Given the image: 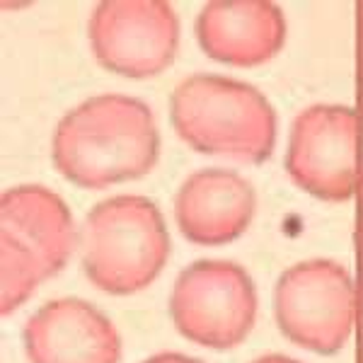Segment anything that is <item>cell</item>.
<instances>
[{"label": "cell", "mask_w": 363, "mask_h": 363, "mask_svg": "<svg viewBox=\"0 0 363 363\" xmlns=\"http://www.w3.org/2000/svg\"><path fill=\"white\" fill-rule=\"evenodd\" d=\"M194 34L208 58L252 68L284 49L289 25L284 10L269 0H213L199 10Z\"/></svg>", "instance_id": "11"}, {"label": "cell", "mask_w": 363, "mask_h": 363, "mask_svg": "<svg viewBox=\"0 0 363 363\" xmlns=\"http://www.w3.org/2000/svg\"><path fill=\"white\" fill-rule=\"evenodd\" d=\"M257 191L235 169L203 167L189 174L174 196V223L199 247H223L247 233Z\"/></svg>", "instance_id": "10"}, {"label": "cell", "mask_w": 363, "mask_h": 363, "mask_svg": "<svg viewBox=\"0 0 363 363\" xmlns=\"http://www.w3.org/2000/svg\"><path fill=\"white\" fill-rule=\"evenodd\" d=\"M252 363H303L298 359H291V356H284V354H267V356H259Z\"/></svg>", "instance_id": "13"}, {"label": "cell", "mask_w": 363, "mask_h": 363, "mask_svg": "<svg viewBox=\"0 0 363 363\" xmlns=\"http://www.w3.org/2000/svg\"><path fill=\"white\" fill-rule=\"evenodd\" d=\"M177 136L203 155L262 165L277 148L279 119L264 92L245 80L194 73L169 97Z\"/></svg>", "instance_id": "2"}, {"label": "cell", "mask_w": 363, "mask_h": 363, "mask_svg": "<svg viewBox=\"0 0 363 363\" xmlns=\"http://www.w3.org/2000/svg\"><path fill=\"white\" fill-rule=\"evenodd\" d=\"M90 46L99 66L121 78H155L179 49V17L165 0H102L90 15Z\"/></svg>", "instance_id": "8"}, {"label": "cell", "mask_w": 363, "mask_h": 363, "mask_svg": "<svg viewBox=\"0 0 363 363\" xmlns=\"http://www.w3.org/2000/svg\"><path fill=\"white\" fill-rule=\"evenodd\" d=\"M172 255L162 211L148 196L104 199L85 216L80 257L95 289L109 296H131L148 289Z\"/></svg>", "instance_id": "3"}, {"label": "cell", "mask_w": 363, "mask_h": 363, "mask_svg": "<svg viewBox=\"0 0 363 363\" xmlns=\"http://www.w3.org/2000/svg\"><path fill=\"white\" fill-rule=\"evenodd\" d=\"M255 281L228 259H199L182 269L169 294L174 330L191 344L213 351L235 349L257 322Z\"/></svg>", "instance_id": "5"}, {"label": "cell", "mask_w": 363, "mask_h": 363, "mask_svg": "<svg viewBox=\"0 0 363 363\" xmlns=\"http://www.w3.org/2000/svg\"><path fill=\"white\" fill-rule=\"evenodd\" d=\"M75 220L68 203L42 184L10 186L0 196V310L15 313L75 250Z\"/></svg>", "instance_id": "4"}, {"label": "cell", "mask_w": 363, "mask_h": 363, "mask_svg": "<svg viewBox=\"0 0 363 363\" xmlns=\"http://www.w3.org/2000/svg\"><path fill=\"white\" fill-rule=\"evenodd\" d=\"M29 363H119L121 337L114 322L83 298L44 303L22 330Z\"/></svg>", "instance_id": "9"}, {"label": "cell", "mask_w": 363, "mask_h": 363, "mask_svg": "<svg viewBox=\"0 0 363 363\" xmlns=\"http://www.w3.org/2000/svg\"><path fill=\"white\" fill-rule=\"evenodd\" d=\"M160 157L155 114L143 99L104 92L61 116L51 138V160L80 189H107L140 179Z\"/></svg>", "instance_id": "1"}, {"label": "cell", "mask_w": 363, "mask_h": 363, "mask_svg": "<svg viewBox=\"0 0 363 363\" xmlns=\"http://www.w3.org/2000/svg\"><path fill=\"white\" fill-rule=\"evenodd\" d=\"M143 363H203L194 359V356H186V354H177V351H160V354L150 356Z\"/></svg>", "instance_id": "12"}, {"label": "cell", "mask_w": 363, "mask_h": 363, "mask_svg": "<svg viewBox=\"0 0 363 363\" xmlns=\"http://www.w3.org/2000/svg\"><path fill=\"white\" fill-rule=\"evenodd\" d=\"M274 320L291 344L320 356L347 347L356 320V284L335 259L289 267L274 286Z\"/></svg>", "instance_id": "6"}, {"label": "cell", "mask_w": 363, "mask_h": 363, "mask_svg": "<svg viewBox=\"0 0 363 363\" xmlns=\"http://www.w3.org/2000/svg\"><path fill=\"white\" fill-rule=\"evenodd\" d=\"M286 172L306 194L330 203L354 199L359 186V114L349 104H313L294 119Z\"/></svg>", "instance_id": "7"}]
</instances>
